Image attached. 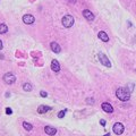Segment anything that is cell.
Segmentation results:
<instances>
[{"mask_svg": "<svg viewBox=\"0 0 136 136\" xmlns=\"http://www.w3.org/2000/svg\"><path fill=\"white\" fill-rule=\"evenodd\" d=\"M23 90L26 91V92L31 91V90H32V84H30V83H25V84L23 85Z\"/></svg>", "mask_w": 136, "mask_h": 136, "instance_id": "15", "label": "cell"}, {"mask_svg": "<svg viewBox=\"0 0 136 136\" xmlns=\"http://www.w3.org/2000/svg\"><path fill=\"white\" fill-rule=\"evenodd\" d=\"M61 22L65 27H72L74 25V17L72 15H65Z\"/></svg>", "mask_w": 136, "mask_h": 136, "instance_id": "2", "label": "cell"}, {"mask_svg": "<svg viewBox=\"0 0 136 136\" xmlns=\"http://www.w3.org/2000/svg\"><path fill=\"white\" fill-rule=\"evenodd\" d=\"M44 132L48 134V135L52 136V135H56V133H57V129L53 128V127H51V126H45L44 127Z\"/></svg>", "mask_w": 136, "mask_h": 136, "instance_id": "11", "label": "cell"}, {"mask_svg": "<svg viewBox=\"0 0 136 136\" xmlns=\"http://www.w3.org/2000/svg\"><path fill=\"white\" fill-rule=\"evenodd\" d=\"M116 95L119 100H121V101H128L129 98H131V93H129L126 89H124V87H119V89H117Z\"/></svg>", "mask_w": 136, "mask_h": 136, "instance_id": "1", "label": "cell"}, {"mask_svg": "<svg viewBox=\"0 0 136 136\" xmlns=\"http://www.w3.org/2000/svg\"><path fill=\"white\" fill-rule=\"evenodd\" d=\"M114 132L117 135H120V134L124 133V125L120 124V123H116L114 125Z\"/></svg>", "mask_w": 136, "mask_h": 136, "instance_id": "5", "label": "cell"}, {"mask_svg": "<svg viewBox=\"0 0 136 136\" xmlns=\"http://www.w3.org/2000/svg\"><path fill=\"white\" fill-rule=\"evenodd\" d=\"M2 49V42H1V40H0V50Z\"/></svg>", "mask_w": 136, "mask_h": 136, "instance_id": "22", "label": "cell"}, {"mask_svg": "<svg viewBox=\"0 0 136 136\" xmlns=\"http://www.w3.org/2000/svg\"><path fill=\"white\" fill-rule=\"evenodd\" d=\"M6 114H7V115H11L12 114V110L10 108H6Z\"/></svg>", "mask_w": 136, "mask_h": 136, "instance_id": "19", "label": "cell"}, {"mask_svg": "<svg viewBox=\"0 0 136 136\" xmlns=\"http://www.w3.org/2000/svg\"><path fill=\"white\" fill-rule=\"evenodd\" d=\"M98 36H99V39H101V41H103V42H108L109 41V36L108 34H107L106 32H99V34H98Z\"/></svg>", "mask_w": 136, "mask_h": 136, "instance_id": "12", "label": "cell"}, {"mask_svg": "<svg viewBox=\"0 0 136 136\" xmlns=\"http://www.w3.org/2000/svg\"><path fill=\"white\" fill-rule=\"evenodd\" d=\"M104 136H110V134H106V135H104Z\"/></svg>", "mask_w": 136, "mask_h": 136, "instance_id": "23", "label": "cell"}, {"mask_svg": "<svg viewBox=\"0 0 136 136\" xmlns=\"http://www.w3.org/2000/svg\"><path fill=\"white\" fill-rule=\"evenodd\" d=\"M94 100L93 99H87V103H93Z\"/></svg>", "mask_w": 136, "mask_h": 136, "instance_id": "21", "label": "cell"}, {"mask_svg": "<svg viewBox=\"0 0 136 136\" xmlns=\"http://www.w3.org/2000/svg\"><path fill=\"white\" fill-rule=\"evenodd\" d=\"M49 110H50V107H47V106H40L37 108V112L39 114H47Z\"/></svg>", "mask_w": 136, "mask_h": 136, "instance_id": "13", "label": "cell"}, {"mask_svg": "<svg viewBox=\"0 0 136 136\" xmlns=\"http://www.w3.org/2000/svg\"><path fill=\"white\" fill-rule=\"evenodd\" d=\"M100 123H101L102 126H106V120H103V119H102V120H100Z\"/></svg>", "mask_w": 136, "mask_h": 136, "instance_id": "20", "label": "cell"}, {"mask_svg": "<svg viewBox=\"0 0 136 136\" xmlns=\"http://www.w3.org/2000/svg\"><path fill=\"white\" fill-rule=\"evenodd\" d=\"M99 60H100V62H101L103 66L111 67V62H110V60H109L108 57H107L104 53H102V52H100V53H99Z\"/></svg>", "mask_w": 136, "mask_h": 136, "instance_id": "4", "label": "cell"}, {"mask_svg": "<svg viewBox=\"0 0 136 136\" xmlns=\"http://www.w3.org/2000/svg\"><path fill=\"white\" fill-rule=\"evenodd\" d=\"M83 16H84L87 20H93L94 19V15L92 14L91 10H89V9H84V10H83Z\"/></svg>", "mask_w": 136, "mask_h": 136, "instance_id": "7", "label": "cell"}, {"mask_svg": "<svg viewBox=\"0 0 136 136\" xmlns=\"http://www.w3.org/2000/svg\"><path fill=\"white\" fill-rule=\"evenodd\" d=\"M70 1H72V2H75V1H76V0H70Z\"/></svg>", "mask_w": 136, "mask_h": 136, "instance_id": "24", "label": "cell"}, {"mask_svg": "<svg viewBox=\"0 0 136 136\" xmlns=\"http://www.w3.org/2000/svg\"><path fill=\"white\" fill-rule=\"evenodd\" d=\"M51 69L56 73H58L60 70V65H59V61H58V60L53 59L51 61Z\"/></svg>", "mask_w": 136, "mask_h": 136, "instance_id": "8", "label": "cell"}, {"mask_svg": "<svg viewBox=\"0 0 136 136\" xmlns=\"http://www.w3.org/2000/svg\"><path fill=\"white\" fill-rule=\"evenodd\" d=\"M40 94H41V97H42V98H47L48 97L47 92H44V91H41V92H40Z\"/></svg>", "mask_w": 136, "mask_h": 136, "instance_id": "18", "label": "cell"}, {"mask_svg": "<svg viewBox=\"0 0 136 136\" xmlns=\"http://www.w3.org/2000/svg\"><path fill=\"white\" fill-rule=\"evenodd\" d=\"M8 31V27H7V25L6 24H0V34H5L6 32Z\"/></svg>", "mask_w": 136, "mask_h": 136, "instance_id": "14", "label": "cell"}, {"mask_svg": "<svg viewBox=\"0 0 136 136\" xmlns=\"http://www.w3.org/2000/svg\"><path fill=\"white\" fill-rule=\"evenodd\" d=\"M3 81H5L6 84L10 85V84H14L16 82V77L14 74H11V73H7V74H5V76H3Z\"/></svg>", "mask_w": 136, "mask_h": 136, "instance_id": "3", "label": "cell"}, {"mask_svg": "<svg viewBox=\"0 0 136 136\" xmlns=\"http://www.w3.org/2000/svg\"><path fill=\"white\" fill-rule=\"evenodd\" d=\"M65 114H66V110H61V111H59V114H58V118H62V117L65 116Z\"/></svg>", "mask_w": 136, "mask_h": 136, "instance_id": "17", "label": "cell"}, {"mask_svg": "<svg viewBox=\"0 0 136 136\" xmlns=\"http://www.w3.org/2000/svg\"><path fill=\"white\" fill-rule=\"evenodd\" d=\"M50 48H51V50L53 52H56V53H59V52L61 51V48H60V45L58 44L57 42H51L50 43Z\"/></svg>", "mask_w": 136, "mask_h": 136, "instance_id": "10", "label": "cell"}, {"mask_svg": "<svg viewBox=\"0 0 136 136\" xmlns=\"http://www.w3.org/2000/svg\"><path fill=\"white\" fill-rule=\"evenodd\" d=\"M34 20H35L34 16L30 15V14H26V15L23 16V22H24L25 24H27V25L33 24V23H34Z\"/></svg>", "mask_w": 136, "mask_h": 136, "instance_id": "6", "label": "cell"}, {"mask_svg": "<svg viewBox=\"0 0 136 136\" xmlns=\"http://www.w3.org/2000/svg\"><path fill=\"white\" fill-rule=\"evenodd\" d=\"M23 127H24L25 129H26V131H28L30 132L31 129L33 128V126L31 124H28V123H26V121H24V123H23Z\"/></svg>", "mask_w": 136, "mask_h": 136, "instance_id": "16", "label": "cell"}, {"mask_svg": "<svg viewBox=\"0 0 136 136\" xmlns=\"http://www.w3.org/2000/svg\"><path fill=\"white\" fill-rule=\"evenodd\" d=\"M102 109H103L106 112H108V114H111V112L114 111L112 106L110 103H108V102H103V103H102Z\"/></svg>", "mask_w": 136, "mask_h": 136, "instance_id": "9", "label": "cell"}]
</instances>
